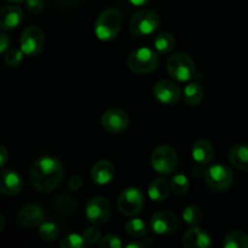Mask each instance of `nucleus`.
<instances>
[{"label":"nucleus","instance_id":"f257e3e1","mask_svg":"<svg viewBox=\"0 0 248 248\" xmlns=\"http://www.w3.org/2000/svg\"><path fill=\"white\" fill-rule=\"evenodd\" d=\"M31 183L40 193H51L61 186L64 178V169L57 159L44 156L36 160L29 173Z\"/></svg>","mask_w":248,"mask_h":248},{"label":"nucleus","instance_id":"f03ea898","mask_svg":"<svg viewBox=\"0 0 248 248\" xmlns=\"http://www.w3.org/2000/svg\"><path fill=\"white\" fill-rule=\"evenodd\" d=\"M123 26V15L118 9H107L102 12L94 24L97 38L103 41H110L118 36Z\"/></svg>","mask_w":248,"mask_h":248},{"label":"nucleus","instance_id":"7ed1b4c3","mask_svg":"<svg viewBox=\"0 0 248 248\" xmlns=\"http://www.w3.org/2000/svg\"><path fill=\"white\" fill-rule=\"evenodd\" d=\"M159 55L149 47H140L128 55L127 65L133 73L140 75L149 74L159 67Z\"/></svg>","mask_w":248,"mask_h":248},{"label":"nucleus","instance_id":"20e7f679","mask_svg":"<svg viewBox=\"0 0 248 248\" xmlns=\"http://www.w3.org/2000/svg\"><path fill=\"white\" fill-rule=\"evenodd\" d=\"M160 16L153 10H140L136 12L130 21V28L133 35L147 36L157 31L160 27Z\"/></svg>","mask_w":248,"mask_h":248},{"label":"nucleus","instance_id":"39448f33","mask_svg":"<svg viewBox=\"0 0 248 248\" xmlns=\"http://www.w3.org/2000/svg\"><path fill=\"white\" fill-rule=\"evenodd\" d=\"M167 72L177 81H189L195 77V63L186 53H176L167 61Z\"/></svg>","mask_w":248,"mask_h":248},{"label":"nucleus","instance_id":"423d86ee","mask_svg":"<svg viewBox=\"0 0 248 248\" xmlns=\"http://www.w3.org/2000/svg\"><path fill=\"white\" fill-rule=\"evenodd\" d=\"M152 167L160 174H172L178 166V156L173 148L160 145L152 154Z\"/></svg>","mask_w":248,"mask_h":248},{"label":"nucleus","instance_id":"0eeeda50","mask_svg":"<svg viewBox=\"0 0 248 248\" xmlns=\"http://www.w3.org/2000/svg\"><path fill=\"white\" fill-rule=\"evenodd\" d=\"M144 195L138 188H127L118 199V208L126 217H133L142 211Z\"/></svg>","mask_w":248,"mask_h":248},{"label":"nucleus","instance_id":"6e6552de","mask_svg":"<svg viewBox=\"0 0 248 248\" xmlns=\"http://www.w3.org/2000/svg\"><path fill=\"white\" fill-rule=\"evenodd\" d=\"M205 179L207 186L213 191L222 193L232 186L234 176L232 172L224 165H213L206 170Z\"/></svg>","mask_w":248,"mask_h":248},{"label":"nucleus","instance_id":"1a4fd4ad","mask_svg":"<svg viewBox=\"0 0 248 248\" xmlns=\"http://www.w3.org/2000/svg\"><path fill=\"white\" fill-rule=\"evenodd\" d=\"M21 50L24 55L34 56L43 50L45 45V34L38 26H31L26 28L19 39Z\"/></svg>","mask_w":248,"mask_h":248},{"label":"nucleus","instance_id":"9d476101","mask_svg":"<svg viewBox=\"0 0 248 248\" xmlns=\"http://www.w3.org/2000/svg\"><path fill=\"white\" fill-rule=\"evenodd\" d=\"M87 219L94 225H102L107 223L111 215V206L106 198L96 196L89 200L85 210Z\"/></svg>","mask_w":248,"mask_h":248},{"label":"nucleus","instance_id":"9b49d317","mask_svg":"<svg viewBox=\"0 0 248 248\" xmlns=\"http://www.w3.org/2000/svg\"><path fill=\"white\" fill-rule=\"evenodd\" d=\"M102 126L109 133H121L130 125V118L123 109L111 108L104 111L101 119Z\"/></svg>","mask_w":248,"mask_h":248},{"label":"nucleus","instance_id":"f8f14e48","mask_svg":"<svg viewBox=\"0 0 248 248\" xmlns=\"http://www.w3.org/2000/svg\"><path fill=\"white\" fill-rule=\"evenodd\" d=\"M178 218L176 215L169 211H160L152 216L150 227L153 232L157 235H170L173 234L178 229Z\"/></svg>","mask_w":248,"mask_h":248},{"label":"nucleus","instance_id":"ddd939ff","mask_svg":"<svg viewBox=\"0 0 248 248\" xmlns=\"http://www.w3.org/2000/svg\"><path fill=\"white\" fill-rule=\"evenodd\" d=\"M155 98L162 104H176L181 99L182 91L177 84L170 80H161L153 89Z\"/></svg>","mask_w":248,"mask_h":248},{"label":"nucleus","instance_id":"4468645a","mask_svg":"<svg viewBox=\"0 0 248 248\" xmlns=\"http://www.w3.org/2000/svg\"><path fill=\"white\" fill-rule=\"evenodd\" d=\"M45 211L35 203H28L23 206L17 213V220L22 227L35 228L45 220Z\"/></svg>","mask_w":248,"mask_h":248},{"label":"nucleus","instance_id":"2eb2a0df","mask_svg":"<svg viewBox=\"0 0 248 248\" xmlns=\"http://www.w3.org/2000/svg\"><path fill=\"white\" fill-rule=\"evenodd\" d=\"M23 189L21 176L14 170H0V194L5 196H15Z\"/></svg>","mask_w":248,"mask_h":248},{"label":"nucleus","instance_id":"dca6fc26","mask_svg":"<svg viewBox=\"0 0 248 248\" xmlns=\"http://www.w3.org/2000/svg\"><path fill=\"white\" fill-rule=\"evenodd\" d=\"M115 166L108 160H101L96 162L91 170L92 181L99 186H106L110 183L115 177Z\"/></svg>","mask_w":248,"mask_h":248},{"label":"nucleus","instance_id":"f3484780","mask_svg":"<svg viewBox=\"0 0 248 248\" xmlns=\"http://www.w3.org/2000/svg\"><path fill=\"white\" fill-rule=\"evenodd\" d=\"M182 245L186 248H207L212 245V240L205 230L191 228L183 235Z\"/></svg>","mask_w":248,"mask_h":248},{"label":"nucleus","instance_id":"a211bd4d","mask_svg":"<svg viewBox=\"0 0 248 248\" xmlns=\"http://www.w3.org/2000/svg\"><path fill=\"white\" fill-rule=\"evenodd\" d=\"M23 19V11L21 7L9 5L0 10V28L14 29Z\"/></svg>","mask_w":248,"mask_h":248},{"label":"nucleus","instance_id":"6ab92c4d","mask_svg":"<svg viewBox=\"0 0 248 248\" xmlns=\"http://www.w3.org/2000/svg\"><path fill=\"white\" fill-rule=\"evenodd\" d=\"M193 159L200 165L210 164L215 156V148L212 143L207 140H199L194 143L191 149Z\"/></svg>","mask_w":248,"mask_h":248},{"label":"nucleus","instance_id":"aec40b11","mask_svg":"<svg viewBox=\"0 0 248 248\" xmlns=\"http://www.w3.org/2000/svg\"><path fill=\"white\" fill-rule=\"evenodd\" d=\"M229 161L236 169L248 171V143H241L232 147L229 152Z\"/></svg>","mask_w":248,"mask_h":248},{"label":"nucleus","instance_id":"412c9836","mask_svg":"<svg viewBox=\"0 0 248 248\" xmlns=\"http://www.w3.org/2000/svg\"><path fill=\"white\" fill-rule=\"evenodd\" d=\"M171 191V186L169 182L164 178H157L152 182L149 189H148V195L153 201L162 202L166 200Z\"/></svg>","mask_w":248,"mask_h":248},{"label":"nucleus","instance_id":"4be33fe9","mask_svg":"<svg viewBox=\"0 0 248 248\" xmlns=\"http://www.w3.org/2000/svg\"><path fill=\"white\" fill-rule=\"evenodd\" d=\"M52 206L53 210L62 216H70L77 210L75 200L70 195H67V194H62V195L57 196L52 202Z\"/></svg>","mask_w":248,"mask_h":248},{"label":"nucleus","instance_id":"5701e85b","mask_svg":"<svg viewBox=\"0 0 248 248\" xmlns=\"http://www.w3.org/2000/svg\"><path fill=\"white\" fill-rule=\"evenodd\" d=\"M203 98V90L199 81L189 82L184 89V101L188 106L195 107L201 103Z\"/></svg>","mask_w":248,"mask_h":248},{"label":"nucleus","instance_id":"b1692460","mask_svg":"<svg viewBox=\"0 0 248 248\" xmlns=\"http://www.w3.org/2000/svg\"><path fill=\"white\" fill-rule=\"evenodd\" d=\"M223 246L225 248H248V235L241 230L230 232L225 236Z\"/></svg>","mask_w":248,"mask_h":248},{"label":"nucleus","instance_id":"393cba45","mask_svg":"<svg viewBox=\"0 0 248 248\" xmlns=\"http://www.w3.org/2000/svg\"><path fill=\"white\" fill-rule=\"evenodd\" d=\"M174 44H176L174 36L171 33H167V31L159 34L154 40L155 48H156L157 52L162 53V55L171 52L174 47Z\"/></svg>","mask_w":248,"mask_h":248},{"label":"nucleus","instance_id":"a878e982","mask_svg":"<svg viewBox=\"0 0 248 248\" xmlns=\"http://www.w3.org/2000/svg\"><path fill=\"white\" fill-rule=\"evenodd\" d=\"M125 229L131 237H136V239L144 236L147 234V225L140 218L128 220L125 225Z\"/></svg>","mask_w":248,"mask_h":248},{"label":"nucleus","instance_id":"bb28decb","mask_svg":"<svg viewBox=\"0 0 248 248\" xmlns=\"http://www.w3.org/2000/svg\"><path fill=\"white\" fill-rule=\"evenodd\" d=\"M184 222L189 225H198L199 223L202 222L203 213L201 208L196 205H190L183 211L182 213Z\"/></svg>","mask_w":248,"mask_h":248},{"label":"nucleus","instance_id":"cd10ccee","mask_svg":"<svg viewBox=\"0 0 248 248\" xmlns=\"http://www.w3.org/2000/svg\"><path fill=\"white\" fill-rule=\"evenodd\" d=\"M60 230L53 222H44L39 225V236L43 241H53L57 239Z\"/></svg>","mask_w":248,"mask_h":248},{"label":"nucleus","instance_id":"c85d7f7f","mask_svg":"<svg viewBox=\"0 0 248 248\" xmlns=\"http://www.w3.org/2000/svg\"><path fill=\"white\" fill-rule=\"evenodd\" d=\"M189 188H190V183H189L188 178L184 174H176L173 176L171 182V189L173 190L174 194L177 195H184L188 193Z\"/></svg>","mask_w":248,"mask_h":248},{"label":"nucleus","instance_id":"c756f323","mask_svg":"<svg viewBox=\"0 0 248 248\" xmlns=\"http://www.w3.org/2000/svg\"><path fill=\"white\" fill-rule=\"evenodd\" d=\"M86 246L84 236H80L78 234H69L62 240L61 247L62 248H84Z\"/></svg>","mask_w":248,"mask_h":248},{"label":"nucleus","instance_id":"7c9ffc66","mask_svg":"<svg viewBox=\"0 0 248 248\" xmlns=\"http://www.w3.org/2000/svg\"><path fill=\"white\" fill-rule=\"evenodd\" d=\"M23 55L22 50H17V48H11V50L6 51L5 53V63L9 67H18L23 61Z\"/></svg>","mask_w":248,"mask_h":248},{"label":"nucleus","instance_id":"2f4dec72","mask_svg":"<svg viewBox=\"0 0 248 248\" xmlns=\"http://www.w3.org/2000/svg\"><path fill=\"white\" fill-rule=\"evenodd\" d=\"M84 239L87 244H96L97 241L102 239V232L98 228L96 227H90L86 228V230L84 232Z\"/></svg>","mask_w":248,"mask_h":248},{"label":"nucleus","instance_id":"473e14b6","mask_svg":"<svg viewBox=\"0 0 248 248\" xmlns=\"http://www.w3.org/2000/svg\"><path fill=\"white\" fill-rule=\"evenodd\" d=\"M123 246V242L116 235L108 234L102 239L101 247L102 248H120Z\"/></svg>","mask_w":248,"mask_h":248},{"label":"nucleus","instance_id":"72a5a7b5","mask_svg":"<svg viewBox=\"0 0 248 248\" xmlns=\"http://www.w3.org/2000/svg\"><path fill=\"white\" fill-rule=\"evenodd\" d=\"M26 6L29 12L38 15L45 10V2L44 0H26Z\"/></svg>","mask_w":248,"mask_h":248},{"label":"nucleus","instance_id":"f704fd0d","mask_svg":"<svg viewBox=\"0 0 248 248\" xmlns=\"http://www.w3.org/2000/svg\"><path fill=\"white\" fill-rule=\"evenodd\" d=\"M68 186H69V189L72 191H79L82 186V178L80 176H72L69 178V182H68Z\"/></svg>","mask_w":248,"mask_h":248},{"label":"nucleus","instance_id":"c9c22d12","mask_svg":"<svg viewBox=\"0 0 248 248\" xmlns=\"http://www.w3.org/2000/svg\"><path fill=\"white\" fill-rule=\"evenodd\" d=\"M9 45H10L9 36H7L5 33H2V31H0V53L5 52V51L9 48Z\"/></svg>","mask_w":248,"mask_h":248},{"label":"nucleus","instance_id":"e433bc0d","mask_svg":"<svg viewBox=\"0 0 248 248\" xmlns=\"http://www.w3.org/2000/svg\"><path fill=\"white\" fill-rule=\"evenodd\" d=\"M7 159H9V152L4 145H0V169L6 164Z\"/></svg>","mask_w":248,"mask_h":248},{"label":"nucleus","instance_id":"4c0bfd02","mask_svg":"<svg viewBox=\"0 0 248 248\" xmlns=\"http://www.w3.org/2000/svg\"><path fill=\"white\" fill-rule=\"evenodd\" d=\"M193 174L196 177V178H202L206 174V170H203L202 167H195L193 171Z\"/></svg>","mask_w":248,"mask_h":248},{"label":"nucleus","instance_id":"58836bf2","mask_svg":"<svg viewBox=\"0 0 248 248\" xmlns=\"http://www.w3.org/2000/svg\"><path fill=\"white\" fill-rule=\"evenodd\" d=\"M126 247L127 248H138V247H147L145 246V242H131V244H127L126 245Z\"/></svg>","mask_w":248,"mask_h":248},{"label":"nucleus","instance_id":"ea45409f","mask_svg":"<svg viewBox=\"0 0 248 248\" xmlns=\"http://www.w3.org/2000/svg\"><path fill=\"white\" fill-rule=\"evenodd\" d=\"M148 1H149V0H130L131 4H133L135 6H142V5L147 4Z\"/></svg>","mask_w":248,"mask_h":248},{"label":"nucleus","instance_id":"a19ab883","mask_svg":"<svg viewBox=\"0 0 248 248\" xmlns=\"http://www.w3.org/2000/svg\"><path fill=\"white\" fill-rule=\"evenodd\" d=\"M4 227H5V218L4 216L0 213V234H1V232L4 230Z\"/></svg>","mask_w":248,"mask_h":248},{"label":"nucleus","instance_id":"79ce46f5","mask_svg":"<svg viewBox=\"0 0 248 248\" xmlns=\"http://www.w3.org/2000/svg\"><path fill=\"white\" fill-rule=\"evenodd\" d=\"M9 1H12V2H22V1H24V0H9Z\"/></svg>","mask_w":248,"mask_h":248}]
</instances>
